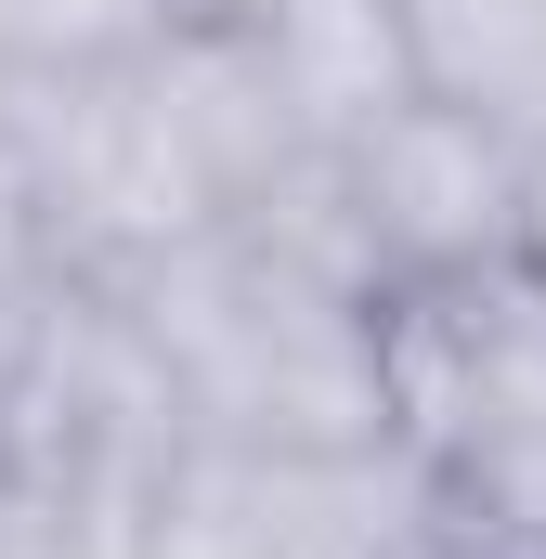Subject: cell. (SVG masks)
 <instances>
[{"label": "cell", "instance_id": "cell-5", "mask_svg": "<svg viewBox=\"0 0 546 559\" xmlns=\"http://www.w3.org/2000/svg\"><path fill=\"white\" fill-rule=\"evenodd\" d=\"M248 39H261V79L286 105V131H299V156H339L352 131H378L391 105H416L404 0H273Z\"/></svg>", "mask_w": 546, "mask_h": 559}, {"label": "cell", "instance_id": "cell-3", "mask_svg": "<svg viewBox=\"0 0 546 559\" xmlns=\"http://www.w3.org/2000/svg\"><path fill=\"white\" fill-rule=\"evenodd\" d=\"M131 559H455V534L404 442H365V455L169 442Z\"/></svg>", "mask_w": 546, "mask_h": 559}, {"label": "cell", "instance_id": "cell-6", "mask_svg": "<svg viewBox=\"0 0 546 559\" xmlns=\"http://www.w3.org/2000/svg\"><path fill=\"white\" fill-rule=\"evenodd\" d=\"M416 39V92L468 105L495 131H546V0H404Z\"/></svg>", "mask_w": 546, "mask_h": 559}, {"label": "cell", "instance_id": "cell-7", "mask_svg": "<svg viewBox=\"0 0 546 559\" xmlns=\"http://www.w3.org/2000/svg\"><path fill=\"white\" fill-rule=\"evenodd\" d=\"M169 26V0H0V79H66V66H118Z\"/></svg>", "mask_w": 546, "mask_h": 559}, {"label": "cell", "instance_id": "cell-1", "mask_svg": "<svg viewBox=\"0 0 546 559\" xmlns=\"http://www.w3.org/2000/svg\"><path fill=\"white\" fill-rule=\"evenodd\" d=\"M105 299L131 312L182 442H261V455L391 442V299L261 222H209L195 248H169Z\"/></svg>", "mask_w": 546, "mask_h": 559}, {"label": "cell", "instance_id": "cell-9", "mask_svg": "<svg viewBox=\"0 0 546 559\" xmlns=\"http://www.w3.org/2000/svg\"><path fill=\"white\" fill-rule=\"evenodd\" d=\"M273 0H169V26H261Z\"/></svg>", "mask_w": 546, "mask_h": 559}, {"label": "cell", "instance_id": "cell-8", "mask_svg": "<svg viewBox=\"0 0 546 559\" xmlns=\"http://www.w3.org/2000/svg\"><path fill=\"white\" fill-rule=\"evenodd\" d=\"M508 261H521V274L546 286V131L521 143V248H508Z\"/></svg>", "mask_w": 546, "mask_h": 559}, {"label": "cell", "instance_id": "cell-4", "mask_svg": "<svg viewBox=\"0 0 546 559\" xmlns=\"http://www.w3.org/2000/svg\"><path fill=\"white\" fill-rule=\"evenodd\" d=\"M352 261L378 274V299L404 286H468L521 248V131L468 118V105H391L378 131H352L325 156Z\"/></svg>", "mask_w": 546, "mask_h": 559}, {"label": "cell", "instance_id": "cell-2", "mask_svg": "<svg viewBox=\"0 0 546 559\" xmlns=\"http://www.w3.org/2000/svg\"><path fill=\"white\" fill-rule=\"evenodd\" d=\"M0 105H13V169H26L39 261L66 286H131L222 222V182L182 131V92H169L156 39L118 52V66L0 79Z\"/></svg>", "mask_w": 546, "mask_h": 559}]
</instances>
